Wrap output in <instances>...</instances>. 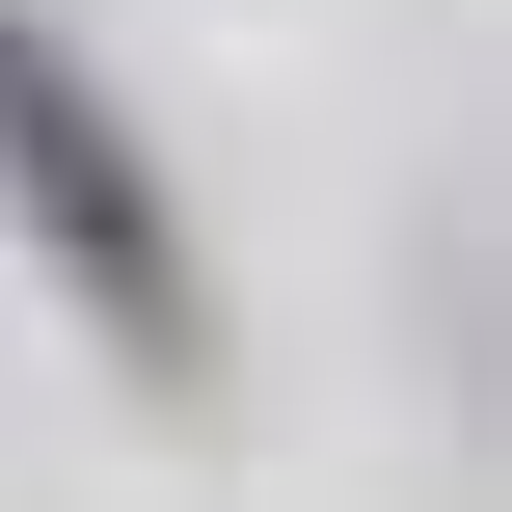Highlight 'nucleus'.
Segmentation results:
<instances>
[{"mask_svg":"<svg viewBox=\"0 0 512 512\" xmlns=\"http://www.w3.org/2000/svg\"><path fill=\"white\" fill-rule=\"evenodd\" d=\"M0 216H27V270L81 297L108 378L216 405V270H189V216H162V162H135V108H108V54H81L54 0H0Z\"/></svg>","mask_w":512,"mask_h":512,"instance_id":"obj_1","label":"nucleus"}]
</instances>
